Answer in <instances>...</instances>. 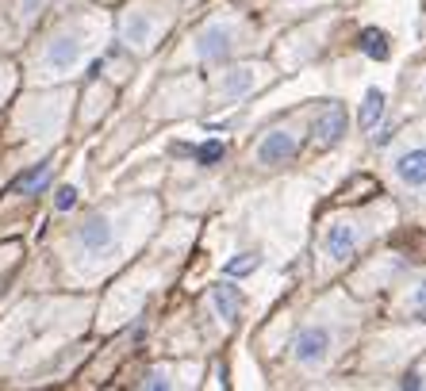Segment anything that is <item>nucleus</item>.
<instances>
[{
	"instance_id": "obj_18",
	"label": "nucleus",
	"mask_w": 426,
	"mask_h": 391,
	"mask_svg": "<svg viewBox=\"0 0 426 391\" xmlns=\"http://www.w3.org/2000/svg\"><path fill=\"white\" fill-rule=\"evenodd\" d=\"M219 154H223V146H219V142H208V146H204V150H200V161H204V165H208V161H215Z\"/></svg>"
},
{
	"instance_id": "obj_15",
	"label": "nucleus",
	"mask_w": 426,
	"mask_h": 391,
	"mask_svg": "<svg viewBox=\"0 0 426 391\" xmlns=\"http://www.w3.org/2000/svg\"><path fill=\"white\" fill-rule=\"evenodd\" d=\"M46 181H51V165L42 161V165H35L31 173H24V176H19V181H16V192H24V196H31V192H39Z\"/></svg>"
},
{
	"instance_id": "obj_5",
	"label": "nucleus",
	"mask_w": 426,
	"mask_h": 391,
	"mask_svg": "<svg viewBox=\"0 0 426 391\" xmlns=\"http://www.w3.org/2000/svg\"><path fill=\"white\" fill-rule=\"evenodd\" d=\"M296 150H300V134L292 123H284L261 134V142L254 146V161H258V169H276L284 161H292Z\"/></svg>"
},
{
	"instance_id": "obj_10",
	"label": "nucleus",
	"mask_w": 426,
	"mask_h": 391,
	"mask_svg": "<svg viewBox=\"0 0 426 391\" xmlns=\"http://www.w3.org/2000/svg\"><path fill=\"white\" fill-rule=\"evenodd\" d=\"M342 134H346V108L342 104L330 100L311 116V142H315V146H335Z\"/></svg>"
},
{
	"instance_id": "obj_14",
	"label": "nucleus",
	"mask_w": 426,
	"mask_h": 391,
	"mask_svg": "<svg viewBox=\"0 0 426 391\" xmlns=\"http://www.w3.org/2000/svg\"><path fill=\"white\" fill-rule=\"evenodd\" d=\"M384 116V92L380 89H369L365 92V104H361V131H373Z\"/></svg>"
},
{
	"instance_id": "obj_13",
	"label": "nucleus",
	"mask_w": 426,
	"mask_h": 391,
	"mask_svg": "<svg viewBox=\"0 0 426 391\" xmlns=\"http://www.w3.org/2000/svg\"><path fill=\"white\" fill-rule=\"evenodd\" d=\"M357 46H361V54H369V58H376V62H384L388 54H392V42H388V35L376 31V27H369V31L357 35Z\"/></svg>"
},
{
	"instance_id": "obj_19",
	"label": "nucleus",
	"mask_w": 426,
	"mask_h": 391,
	"mask_svg": "<svg viewBox=\"0 0 426 391\" xmlns=\"http://www.w3.org/2000/svg\"><path fill=\"white\" fill-rule=\"evenodd\" d=\"M415 100H418V104H426V69L418 73V81H415Z\"/></svg>"
},
{
	"instance_id": "obj_12",
	"label": "nucleus",
	"mask_w": 426,
	"mask_h": 391,
	"mask_svg": "<svg viewBox=\"0 0 426 391\" xmlns=\"http://www.w3.org/2000/svg\"><path fill=\"white\" fill-rule=\"evenodd\" d=\"M396 315L426 322V273L411 276V280L400 288V295H396Z\"/></svg>"
},
{
	"instance_id": "obj_3",
	"label": "nucleus",
	"mask_w": 426,
	"mask_h": 391,
	"mask_svg": "<svg viewBox=\"0 0 426 391\" xmlns=\"http://www.w3.org/2000/svg\"><path fill=\"white\" fill-rule=\"evenodd\" d=\"M388 184L403 203L426 211V123L411 127L388 158Z\"/></svg>"
},
{
	"instance_id": "obj_8",
	"label": "nucleus",
	"mask_w": 426,
	"mask_h": 391,
	"mask_svg": "<svg viewBox=\"0 0 426 391\" xmlns=\"http://www.w3.org/2000/svg\"><path fill=\"white\" fill-rule=\"evenodd\" d=\"M269 77H273V73H269L265 66L227 69V73H219V81H215V96H219V100H227V104H234V100H242V96H250V92H258Z\"/></svg>"
},
{
	"instance_id": "obj_2",
	"label": "nucleus",
	"mask_w": 426,
	"mask_h": 391,
	"mask_svg": "<svg viewBox=\"0 0 426 391\" xmlns=\"http://www.w3.org/2000/svg\"><path fill=\"white\" fill-rule=\"evenodd\" d=\"M392 223V208L388 203H369L357 211H342V215H330L319 230V273L330 276L335 269L350 265L361 253L369 238L384 230Z\"/></svg>"
},
{
	"instance_id": "obj_16",
	"label": "nucleus",
	"mask_w": 426,
	"mask_h": 391,
	"mask_svg": "<svg viewBox=\"0 0 426 391\" xmlns=\"http://www.w3.org/2000/svg\"><path fill=\"white\" fill-rule=\"evenodd\" d=\"M73 203H77V188H73V184L58 188V200H54V208H58V211H69Z\"/></svg>"
},
{
	"instance_id": "obj_1",
	"label": "nucleus",
	"mask_w": 426,
	"mask_h": 391,
	"mask_svg": "<svg viewBox=\"0 0 426 391\" xmlns=\"http://www.w3.org/2000/svg\"><path fill=\"white\" fill-rule=\"evenodd\" d=\"M357 330V311L350 307L346 295H326L319 311L296 330L292 353H288V368L300 376H319L338 361L342 345L350 334Z\"/></svg>"
},
{
	"instance_id": "obj_11",
	"label": "nucleus",
	"mask_w": 426,
	"mask_h": 391,
	"mask_svg": "<svg viewBox=\"0 0 426 391\" xmlns=\"http://www.w3.org/2000/svg\"><path fill=\"white\" fill-rule=\"evenodd\" d=\"M208 303H211V315L219 318V326H223V330H231V326L238 322V315H242V291L234 288L231 280L215 284V288H211V295H208Z\"/></svg>"
},
{
	"instance_id": "obj_17",
	"label": "nucleus",
	"mask_w": 426,
	"mask_h": 391,
	"mask_svg": "<svg viewBox=\"0 0 426 391\" xmlns=\"http://www.w3.org/2000/svg\"><path fill=\"white\" fill-rule=\"evenodd\" d=\"M42 4H46V0H19V16H24V19H31L35 12L42 8Z\"/></svg>"
},
{
	"instance_id": "obj_7",
	"label": "nucleus",
	"mask_w": 426,
	"mask_h": 391,
	"mask_svg": "<svg viewBox=\"0 0 426 391\" xmlns=\"http://www.w3.org/2000/svg\"><path fill=\"white\" fill-rule=\"evenodd\" d=\"M73 246L85 253V257H100V253H112V246H116V219L112 215H89L81 226H77L73 234Z\"/></svg>"
},
{
	"instance_id": "obj_6",
	"label": "nucleus",
	"mask_w": 426,
	"mask_h": 391,
	"mask_svg": "<svg viewBox=\"0 0 426 391\" xmlns=\"http://www.w3.org/2000/svg\"><path fill=\"white\" fill-rule=\"evenodd\" d=\"M238 39H242V31H238V24L234 19H215V24H208L200 35H196V58L200 62H215V58H227V54L238 46Z\"/></svg>"
},
{
	"instance_id": "obj_4",
	"label": "nucleus",
	"mask_w": 426,
	"mask_h": 391,
	"mask_svg": "<svg viewBox=\"0 0 426 391\" xmlns=\"http://www.w3.org/2000/svg\"><path fill=\"white\" fill-rule=\"evenodd\" d=\"M89 51H92V42H89V35H85V27L73 24V27H66V31H58L46 42V51H42V58H39L42 77H66V73H73V69H81Z\"/></svg>"
},
{
	"instance_id": "obj_9",
	"label": "nucleus",
	"mask_w": 426,
	"mask_h": 391,
	"mask_svg": "<svg viewBox=\"0 0 426 391\" xmlns=\"http://www.w3.org/2000/svg\"><path fill=\"white\" fill-rule=\"evenodd\" d=\"M161 31H166V16L154 8H134V12H127V19H123V39L134 51H150Z\"/></svg>"
}]
</instances>
